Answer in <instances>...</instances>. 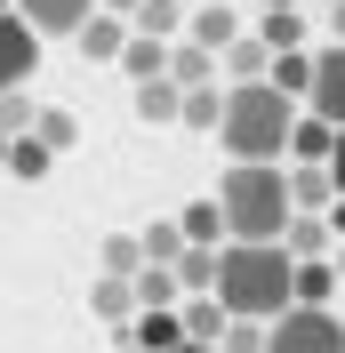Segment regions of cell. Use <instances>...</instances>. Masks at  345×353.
<instances>
[{"label":"cell","mask_w":345,"mask_h":353,"mask_svg":"<svg viewBox=\"0 0 345 353\" xmlns=\"http://www.w3.org/2000/svg\"><path fill=\"white\" fill-rule=\"evenodd\" d=\"M289 273L297 265H289L281 241H225L209 297L225 305V321H281L289 313Z\"/></svg>","instance_id":"cell-1"},{"label":"cell","mask_w":345,"mask_h":353,"mask_svg":"<svg viewBox=\"0 0 345 353\" xmlns=\"http://www.w3.org/2000/svg\"><path fill=\"white\" fill-rule=\"evenodd\" d=\"M289 121H297L289 97H273L265 81H241V88H225L217 145L233 153V169H281V153H289Z\"/></svg>","instance_id":"cell-2"},{"label":"cell","mask_w":345,"mask_h":353,"mask_svg":"<svg viewBox=\"0 0 345 353\" xmlns=\"http://www.w3.org/2000/svg\"><path fill=\"white\" fill-rule=\"evenodd\" d=\"M209 201L225 217V241H281L289 233V169H225V185Z\"/></svg>","instance_id":"cell-3"},{"label":"cell","mask_w":345,"mask_h":353,"mask_svg":"<svg viewBox=\"0 0 345 353\" xmlns=\"http://www.w3.org/2000/svg\"><path fill=\"white\" fill-rule=\"evenodd\" d=\"M265 353H345V321L289 305L281 321H265Z\"/></svg>","instance_id":"cell-4"},{"label":"cell","mask_w":345,"mask_h":353,"mask_svg":"<svg viewBox=\"0 0 345 353\" xmlns=\"http://www.w3.org/2000/svg\"><path fill=\"white\" fill-rule=\"evenodd\" d=\"M305 112L322 129H345V48H322L313 57V81H305Z\"/></svg>","instance_id":"cell-5"},{"label":"cell","mask_w":345,"mask_h":353,"mask_svg":"<svg viewBox=\"0 0 345 353\" xmlns=\"http://www.w3.org/2000/svg\"><path fill=\"white\" fill-rule=\"evenodd\" d=\"M32 65H41V41H32V24L8 8V17H0V97L32 81Z\"/></svg>","instance_id":"cell-6"},{"label":"cell","mask_w":345,"mask_h":353,"mask_svg":"<svg viewBox=\"0 0 345 353\" xmlns=\"http://www.w3.org/2000/svg\"><path fill=\"white\" fill-rule=\"evenodd\" d=\"M17 17L32 24V41H48V32H65V41H72V32L97 17V0H17Z\"/></svg>","instance_id":"cell-7"},{"label":"cell","mask_w":345,"mask_h":353,"mask_svg":"<svg viewBox=\"0 0 345 353\" xmlns=\"http://www.w3.org/2000/svg\"><path fill=\"white\" fill-rule=\"evenodd\" d=\"M241 32H249V24L225 8V0H209V8H185V41H193V48H209V57H225Z\"/></svg>","instance_id":"cell-8"},{"label":"cell","mask_w":345,"mask_h":353,"mask_svg":"<svg viewBox=\"0 0 345 353\" xmlns=\"http://www.w3.org/2000/svg\"><path fill=\"white\" fill-rule=\"evenodd\" d=\"M129 32L137 41H185V0H137V17H129Z\"/></svg>","instance_id":"cell-9"},{"label":"cell","mask_w":345,"mask_h":353,"mask_svg":"<svg viewBox=\"0 0 345 353\" xmlns=\"http://www.w3.org/2000/svg\"><path fill=\"white\" fill-rule=\"evenodd\" d=\"M72 48H81L88 65H112V57L129 48V24H121V17H105V8H97V17H88L81 32H72Z\"/></svg>","instance_id":"cell-10"},{"label":"cell","mask_w":345,"mask_h":353,"mask_svg":"<svg viewBox=\"0 0 345 353\" xmlns=\"http://www.w3.org/2000/svg\"><path fill=\"white\" fill-rule=\"evenodd\" d=\"M329 145H337V129H322L313 112L289 121V169H329Z\"/></svg>","instance_id":"cell-11"},{"label":"cell","mask_w":345,"mask_h":353,"mask_svg":"<svg viewBox=\"0 0 345 353\" xmlns=\"http://www.w3.org/2000/svg\"><path fill=\"white\" fill-rule=\"evenodd\" d=\"M121 345H129V353H177L185 330H177V313H137L129 330H121Z\"/></svg>","instance_id":"cell-12"},{"label":"cell","mask_w":345,"mask_h":353,"mask_svg":"<svg viewBox=\"0 0 345 353\" xmlns=\"http://www.w3.org/2000/svg\"><path fill=\"white\" fill-rule=\"evenodd\" d=\"M169 88H217V57L193 41H169Z\"/></svg>","instance_id":"cell-13"},{"label":"cell","mask_w":345,"mask_h":353,"mask_svg":"<svg viewBox=\"0 0 345 353\" xmlns=\"http://www.w3.org/2000/svg\"><path fill=\"white\" fill-rule=\"evenodd\" d=\"M329 201H337L329 169H289V217H322Z\"/></svg>","instance_id":"cell-14"},{"label":"cell","mask_w":345,"mask_h":353,"mask_svg":"<svg viewBox=\"0 0 345 353\" xmlns=\"http://www.w3.org/2000/svg\"><path fill=\"white\" fill-rule=\"evenodd\" d=\"M329 297H337V273H329V257H322V265H297V273H289V305L329 313Z\"/></svg>","instance_id":"cell-15"},{"label":"cell","mask_w":345,"mask_h":353,"mask_svg":"<svg viewBox=\"0 0 345 353\" xmlns=\"http://www.w3.org/2000/svg\"><path fill=\"white\" fill-rule=\"evenodd\" d=\"M281 249H289V265H322V257H329L337 241H329V225H322V217H289Z\"/></svg>","instance_id":"cell-16"},{"label":"cell","mask_w":345,"mask_h":353,"mask_svg":"<svg viewBox=\"0 0 345 353\" xmlns=\"http://www.w3.org/2000/svg\"><path fill=\"white\" fill-rule=\"evenodd\" d=\"M177 241H185V249H225V217H217V201H193V209L177 217Z\"/></svg>","instance_id":"cell-17"},{"label":"cell","mask_w":345,"mask_h":353,"mask_svg":"<svg viewBox=\"0 0 345 353\" xmlns=\"http://www.w3.org/2000/svg\"><path fill=\"white\" fill-rule=\"evenodd\" d=\"M305 81H313V57H305V48H289V57H273V65H265V88H273V97H289V105L305 97Z\"/></svg>","instance_id":"cell-18"},{"label":"cell","mask_w":345,"mask_h":353,"mask_svg":"<svg viewBox=\"0 0 345 353\" xmlns=\"http://www.w3.org/2000/svg\"><path fill=\"white\" fill-rule=\"evenodd\" d=\"M177 330H185V345H217L225 337V305L217 297H193V305L177 313Z\"/></svg>","instance_id":"cell-19"},{"label":"cell","mask_w":345,"mask_h":353,"mask_svg":"<svg viewBox=\"0 0 345 353\" xmlns=\"http://www.w3.org/2000/svg\"><path fill=\"white\" fill-rule=\"evenodd\" d=\"M121 65H129V81H137V88H145V81H169V48H161V41H137V32H129Z\"/></svg>","instance_id":"cell-20"},{"label":"cell","mask_w":345,"mask_h":353,"mask_svg":"<svg viewBox=\"0 0 345 353\" xmlns=\"http://www.w3.org/2000/svg\"><path fill=\"white\" fill-rule=\"evenodd\" d=\"M88 305H97V321H112V330H129V321H137L129 281H105V273H97V289H88Z\"/></svg>","instance_id":"cell-21"},{"label":"cell","mask_w":345,"mask_h":353,"mask_svg":"<svg viewBox=\"0 0 345 353\" xmlns=\"http://www.w3.org/2000/svg\"><path fill=\"white\" fill-rule=\"evenodd\" d=\"M177 105H185V88H169V81H145V88H137V121H152V129H169Z\"/></svg>","instance_id":"cell-22"},{"label":"cell","mask_w":345,"mask_h":353,"mask_svg":"<svg viewBox=\"0 0 345 353\" xmlns=\"http://www.w3.org/2000/svg\"><path fill=\"white\" fill-rule=\"evenodd\" d=\"M169 281L193 289V297H209V281H217V249H185V257L169 265Z\"/></svg>","instance_id":"cell-23"},{"label":"cell","mask_w":345,"mask_h":353,"mask_svg":"<svg viewBox=\"0 0 345 353\" xmlns=\"http://www.w3.org/2000/svg\"><path fill=\"white\" fill-rule=\"evenodd\" d=\"M177 121H185V129H217V121H225V88H185Z\"/></svg>","instance_id":"cell-24"},{"label":"cell","mask_w":345,"mask_h":353,"mask_svg":"<svg viewBox=\"0 0 345 353\" xmlns=\"http://www.w3.org/2000/svg\"><path fill=\"white\" fill-rule=\"evenodd\" d=\"M72 137H81V121H72V112H41V121H32V145H41L48 161L72 153Z\"/></svg>","instance_id":"cell-25"},{"label":"cell","mask_w":345,"mask_h":353,"mask_svg":"<svg viewBox=\"0 0 345 353\" xmlns=\"http://www.w3.org/2000/svg\"><path fill=\"white\" fill-rule=\"evenodd\" d=\"M217 65L233 72V88H241V81H265V65H273V57H265V48H257V41H249V32H241V41H233V48H225V57H217Z\"/></svg>","instance_id":"cell-26"},{"label":"cell","mask_w":345,"mask_h":353,"mask_svg":"<svg viewBox=\"0 0 345 353\" xmlns=\"http://www.w3.org/2000/svg\"><path fill=\"white\" fill-rule=\"evenodd\" d=\"M32 121H41V105H32L24 88H8V97H0V137L17 145V137H32Z\"/></svg>","instance_id":"cell-27"},{"label":"cell","mask_w":345,"mask_h":353,"mask_svg":"<svg viewBox=\"0 0 345 353\" xmlns=\"http://www.w3.org/2000/svg\"><path fill=\"white\" fill-rule=\"evenodd\" d=\"M137 273H145V249H137L129 233H112L105 241V281H137Z\"/></svg>","instance_id":"cell-28"},{"label":"cell","mask_w":345,"mask_h":353,"mask_svg":"<svg viewBox=\"0 0 345 353\" xmlns=\"http://www.w3.org/2000/svg\"><path fill=\"white\" fill-rule=\"evenodd\" d=\"M137 249H145V265H161V273H169V265L185 257V241H177V217H161V225H152V233H145Z\"/></svg>","instance_id":"cell-29"},{"label":"cell","mask_w":345,"mask_h":353,"mask_svg":"<svg viewBox=\"0 0 345 353\" xmlns=\"http://www.w3.org/2000/svg\"><path fill=\"white\" fill-rule=\"evenodd\" d=\"M48 169H57V161H48L41 145H32V137H17V145H8V176H24V185H41Z\"/></svg>","instance_id":"cell-30"},{"label":"cell","mask_w":345,"mask_h":353,"mask_svg":"<svg viewBox=\"0 0 345 353\" xmlns=\"http://www.w3.org/2000/svg\"><path fill=\"white\" fill-rule=\"evenodd\" d=\"M217 353H265V321H225V345Z\"/></svg>","instance_id":"cell-31"},{"label":"cell","mask_w":345,"mask_h":353,"mask_svg":"<svg viewBox=\"0 0 345 353\" xmlns=\"http://www.w3.org/2000/svg\"><path fill=\"white\" fill-rule=\"evenodd\" d=\"M329 185H337V201H345V129H337V145H329Z\"/></svg>","instance_id":"cell-32"},{"label":"cell","mask_w":345,"mask_h":353,"mask_svg":"<svg viewBox=\"0 0 345 353\" xmlns=\"http://www.w3.org/2000/svg\"><path fill=\"white\" fill-rule=\"evenodd\" d=\"M322 24H329V48H345V0H337V8H322Z\"/></svg>","instance_id":"cell-33"},{"label":"cell","mask_w":345,"mask_h":353,"mask_svg":"<svg viewBox=\"0 0 345 353\" xmlns=\"http://www.w3.org/2000/svg\"><path fill=\"white\" fill-rule=\"evenodd\" d=\"M322 225H329V241H345V201H329V217H322Z\"/></svg>","instance_id":"cell-34"},{"label":"cell","mask_w":345,"mask_h":353,"mask_svg":"<svg viewBox=\"0 0 345 353\" xmlns=\"http://www.w3.org/2000/svg\"><path fill=\"white\" fill-rule=\"evenodd\" d=\"M97 8H105V17H121V24L137 17V0H97Z\"/></svg>","instance_id":"cell-35"},{"label":"cell","mask_w":345,"mask_h":353,"mask_svg":"<svg viewBox=\"0 0 345 353\" xmlns=\"http://www.w3.org/2000/svg\"><path fill=\"white\" fill-rule=\"evenodd\" d=\"M329 273H337V289H345V241H337V249H329Z\"/></svg>","instance_id":"cell-36"},{"label":"cell","mask_w":345,"mask_h":353,"mask_svg":"<svg viewBox=\"0 0 345 353\" xmlns=\"http://www.w3.org/2000/svg\"><path fill=\"white\" fill-rule=\"evenodd\" d=\"M273 8H297V0H265V17H273Z\"/></svg>","instance_id":"cell-37"},{"label":"cell","mask_w":345,"mask_h":353,"mask_svg":"<svg viewBox=\"0 0 345 353\" xmlns=\"http://www.w3.org/2000/svg\"><path fill=\"white\" fill-rule=\"evenodd\" d=\"M177 353H217V345H177Z\"/></svg>","instance_id":"cell-38"},{"label":"cell","mask_w":345,"mask_h":353,"mask_svg":"<svg viewBox=\"0 0 345 353\" xmlns=\"http://www.w3.org/2000/svg\"><path fill=\"white\" fill-rule=\"evenodd\" d=\"M0 169H8V137H0Z\"/></svg>","instance_id":"cell-39"},{"label":"cell","mask_w":345,"mask_h":353,"mask_svg":"<svg viewBox=\"0 0 345 353\" xmlns=\"http://www.w3.org/2000/svg\"><path fill=\"white\" fill-rule=\"evenodd\" d=\"M0 17H8V0H0Z\"/></svg>","instance_id":"cell-40"},{"label":"cell","mask_w":345,"mask_h":353,"mask_svg":"<svg viewBox=\"0 0 345 353\" xmlns=\"http://www.w3.org/2000/svg\"><path fill=\"white\" fill-rule=\"evenodd\" d=\"M322 8H337V0H322Z\"/></svg>","instance_id":"cell-41"}]
</instances>
